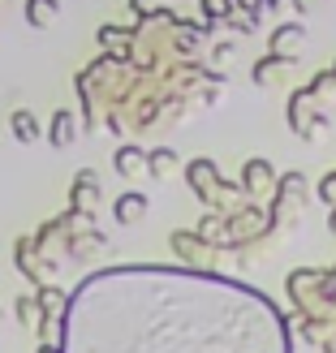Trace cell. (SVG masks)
<instances>
[{
    "instance_id": "obj_1",
    "label": "cell",
    "mask_w": 336,
    "mask_h": 353,
    "mask_svg": "<svg viewBox=\"0 0 336 353\" xmlns=\"http://www.w3.org/2000/svg\"><path fill=\"white\" fill-rule=\"evenodd\" d=\"M65 353H293L250 285L190 268H112L65 306Z\"/></svg>"
},
{
    "instance_id": "obj_2",
    "label": "cell",
    "mask_w": 336,
    "mask_h": 353,
    "mask_svg": "<svg viewBox=\"0 0 336 353\" xmlns=\"http://www.w3.org/2000/svg\"><path fill=\"white\" fill-rule=\"evenodd\" d=\"M172 250L190 263V272H207L211 250L203 245V237H199V233H194V237H190V233H172Z\"/></svg>"
},
{
    "instance_id": "obj_3",
    "label": "cell",
    "mask_w": 336,
    "mask_h": 353,
    "mask_svg": "<svg viewBox=\"0 0 336 353\" xmlns=\"http://www.w3.org/2000/svg\"><path fill=\"white\" fill-rule=\"evenodd\" d=\"M241 190H246V194H272V190H276L272 164H268V160H250V164L241 168Z\"/></svg>"
},
{
    "instance_id": "obj_4",
    "label": "cell",
    "mask_w": 336,
    "mask_h": 353,
    "mask_svg": "<svg viewBox=\"0 0 336 353\" xmlns=\"http://www.w3.org/2000/svg\"><path fill=\"white\" fill-rule=\"evenodd\" d=\"M190 185H194V194H199V199L203 203H211V199H216V164H211V160H194L190 164Z\"/></svg>"
},
{
    "instance_id": "obj_5",
    "label": "cell",
    "mask_w": 336,
    "mask_h": 353,
    "mask_svg": "<svg viewBox=\"0 0 336 353\" xmlns=\"http://www.w3.org/2000/svg\"><path fill=\"white\" fill-rule=\"evenodd\" d=\"M302 39H306L302 26H280V30L272 34V57H280V61L297 57V52H302Z\"/></svg>"
},
{
    "instance_id": "obj_6",
    "label": "cell",
    "mask_w": 336,
    "mask_h": 353,
    "mask_svg": "<svg viewBox=\"0 0 336 353\" xmlns=\"http://www.w3.org/2000/svg\"><path fill=\"white\" fill-rule=\"evenodd\" d=\"M95 203H99V181H95V172H91V168H82V172H78V181H74V207L91 216V207H95Z\"/></svg>"
},
{
    "instance_id": "obj_7",
    "label": "cell",
    "mask_w": 336,
    "mask_h": 353,
    "mask_svg": "<svg viewBox=\"0 0 336 353\" xmlns=\"http://www.w3.org/2000/svg\"><path fill=\"white\" fill-rule=\"evenodd\" d=\"M112 216H117V224H138L147 216V199L143 194H121V199L112 203Z\"/></svg>"
},
{
    "instance_id": "obj_8",
    "label": "cell",
    "mask_w": 336,
    "mask_h": 353,
    "mask_svg": "<svg viewBox=\"0 0 336 353\" xmlns=\"http://www.w3.org/2000/svg\"><path fill=\"white\" fill-rule=\"evenodd\" d=\"M34 306H39V319H65V306H69V297H65L61 289L43 285V289H39V297H34Z\"/></svg>"
},
{
    "instance_id": "obj_9",
    "label": "cell",
    "mask_w": 336,
    "mask_h": 353,
    "mask_svg": "<svg viewBox=\"0 0 336 353\" xmlns=\"http://www.w3.org/2000/svg\"><path fill=\"white\" fill-rule=\"evenodd\" d=\"M9 125H13V138H17V143H34V138H39V121H34L30 108H13Z\"/></svg>"
},
{
    "instance_id": "obj_10",
    "label": "cell",
    "mask_w": 336,
    "mask_h": 353,
    "mask_svg": "<svg viewBox=\"0 0 336 353\" xmlns=\"http://www.w3.org/2000/svg\"><path fill=\"white\" fill-rule=\"evenodd\" d=\"M112 164H117L121 176H138V172L147 168V151H138V147H121V151L112 155Z\"/></svg>"
},
{
    "instance_id": "obj_11",
    "label": "cell",
    "mask_w": 336,
    "mask_h": 353,
    "mask_svg": "<svg viewBox=\"0 0 336 353\" xmlns=\"http://www.w3.org/2000/svg\"><path fill=\"white\" fill-rule=\"evenodd\" d=\"M57 13H61L57 0H26V22H30V26H39V30L57 22Z\"/></svg>"
},
{
    "instance_id": "obj_12",
    "label": "cell",
    "mask_w": 336,
    "mask_h": 353,
    "mask_svg": "<svg viewBox=\"0 0 336 353\" xmlns=\"http://www.w3.org/2000/svg\"><path fill=\"white\" fill-rule=\"evenodd\" d=\"M74 134H78V121H74V112H57L52 117V147H69L74 143Z\"/></svg>"
},
{
    "instance_id": "obj_13",
    "label": "cell",
    "mask_w": 336,
    "mask_h": 353,
    "mask_svg": "<svg viewBox=\"0 0 336 353\" xmlns=\"http://www.w3.org/2000/svg\"><path fill=\"white\" fill-rule=\"evenodd\" d=\"M172 168H177V155H172L168 147H160V151H151V155H147V172L155 176V181H164Z\"/></svg>"
},
{
    "instance_id": "obj_14",
    "label": "cell",
    "mask_w": 336,
    "mask_h": 353,
    "mask_svg": "<svg viewBox=\"0 0 336 353\" xmlns=\"http://www.w3.org/2000/svg\"><path fill=\"white\" fill-rule=\"evenodd\" d=\"M289 61H280V57H268L263 65H255V82H263V86H272L276 82V69H285Z\"/></svg>"
},
{
    "instance_id": "obj_15",
    "label": "cell",
    "mask_w": 336,
    "mask_h": 353,
    "mask_svg": "<svg viewBox=\"0 0 336 353\" xmlns=\"http://www.w3.org/2000/svg\"><path fill=\"white\" fill-rule=\"evenodd\" d=\"M17 323H22V327L39 323V306H34V297H17Z\"/></svg>"
},
{
    "instance_id": "obj_16",
    "label": "cell",
    "mask_w": 336,
    "mask_h": 353,
    "mask_svg": "<svg viewBox=\"0 0 336 353\" xmlns=\"http://www.w3.org/2000/svg\"><path fill=\"white\" fill-rule=\"evenodd\" d=\"M126 39H130V34L117 30V26H103V30H99V43H103V48H117V43H126Z\"/></svg>"
},
{
    "instance_id": "obj_17",
    "label": "cell",
    "mask_w": 336,
    "mask_h": 353,
    "mask_svg": "<svg viewBox=\"0 0 336 353\" xmlns=\"http://www.w3.org/2000/svg\"><path fill=\"white\" fill-rule=\"evenodd\" d=\"M293 5H297V9H302V13H310L315 5H319V0H293Z\"/></svg>"
},
{
    "instance_id": "obj_18",
    "label": "cell",
    "mask_w": 336,
    "mask_h": 353,
    "mask_svg": "<svg viewBox=\"0 0 336 353\" xmlns=\"http://www.w3.org/2000/svg\"><path fill=\"white\" fill-rule=\"evenodd\" d=\"M332 228H336V216H332Z\"/></svg>"
}]
</instances>
